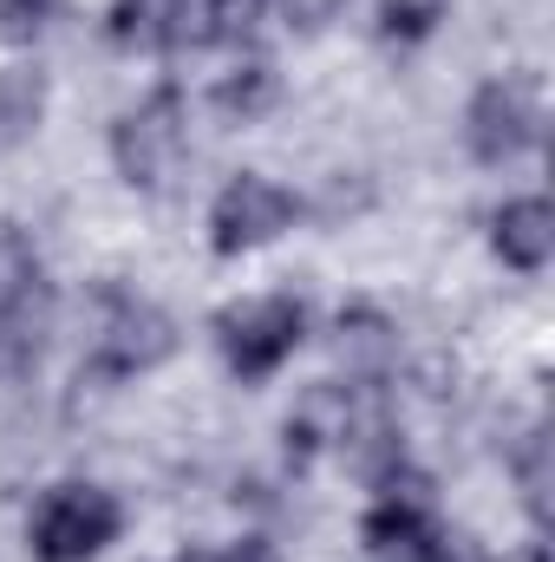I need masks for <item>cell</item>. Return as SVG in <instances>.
Returning <instances> with one entry per match:
<instances>
[{
  "label": "cell",
  "mask_w": 555,
  "mask_h": 562,
  "mask_svg": "<svg viewBox=\"0 0 555 562\" xmlns=\"http://www.w3.org/2000/svg\"><path fill=\"white\" fill-rule=\"evenodd\" d=\"M177 353V321L150 301V294H132L118 281L92 288V307H86V353H79V386H125V380H144L157 373L163 360Z\"/></svg>",
  "instance_id": "6da1fadb"
},
{
  "label": "cell",
  "mask_w": 555,
  "mask_h": 562,
  "mask_svg": "<svg viewBox=\"0 0 555 562\" xmlns=\"http://www.w3.org/2000/svg\"><path fill=\"white\" fill-rule=\"evenodd\" d=\"M536 144H543V86L530 72H503V79H484L471 92V105H464V150L484 170H510Z\"/></svg>",
  "instance_id": "8992f818"
},
{
  "label": "cell",
  "mask_w": 555,
  "mask_h": 562,
  "mask_svg": "<svg viewBox=\"0 0 555 562\" xmlns=\"http://www.w3.org/2000/svg\"><path fill=\"white\" fill-rule=\"evenodd\" d=\"M53 20H59V0H0V40L7 46H39Z\"/></svg>",
  "instance_id": "2e32d148"
},
{
  "label": "cell",
  "mask_w": 555,
  "mask_h": 562,
  "mask_svg": "<svg viewBox=\"0 0 555 562\" xmlns=\"http://www.w3.org/2000/svg\"><path fill=\"white\" fill-rule=\"evenodd\" d=\"M183 157H190V105H183L177 86H157L132 112H118V125H112V170H118L125 190L163 196L183 177Z\"/></svg>",
  "instance_id": "7a4b0ae2"
},
{
  "label": "cell",
  "mask_w": 555,
  "mask_h": 562,
  "mask_svg": "<svg viewBox=\"0 0 555 562\" xmlns=\"http://www.w3.org/2000/svg\"><path fill=\"white\" fill-rule=\"evenodd\" d=\"M177 562H203V557H177Z\"/></svg>",
  "instance_id": "44dd1931"
},
{
  "label": "cell",
  "mask_w": 555,
  "mask_h": 562,
  "mask_svg": "<svg viewBox=\"0 0 555 562\" xmlns=\"http://www.w3.org/2000/svg\"><path fill=\"white\" fill-rule=\"evenodd\" d=\"M216 112L229 119V125H256V119H269L281 99V72L262 59V53H249V59H236L223 79H216Z\"/></svg>",
  "instance_id": "7c38bea8"
},
{
  "label": "cell",
  "mask_w": 555,
  "mask_h": 562,
  "mask_svg": "<svg viewBox=\"0 0 555 562\" xmlns=\"http://www.w3.org/2000/svg\"><path fill=\"white\" fill-rule=\"evenodd\" d=\"M269 13H275V0H216V40L242 46V40H256V26Z\"/></svg>",
  "instance_id": "e0dca14e"
},
{
  "label": "cell",
  "mask_w": 555,
  "mask_h": 562,
  "mask_svg": "<svg viewBox=\"0 0 555 562\" xmlns=\"http://www.w3.org/2000/svg\"><path fill=\"white\" fill-rule=\"evenodd\" d=\"M340 419H347V393H340V386H307L301 406L281 425L287 458H294V464H314L320 451H333V445H340Z\"/></svg>",
  "instance_id": "8fae6325"
},
{
  "label": "cell",
  "mask_w": 555,
  "mask_h": 562,
  "mask_svg": "<svg viewBox=\"0 0 555 562\" xmlns=\"http://www.w3.org/2000/svg\"><path fill=\"white\" fill-rule=\"evenodd\" d=\"M46 105H53V79L33 59L26 66H0V150H20V144L39 138Z\"/></svg>",
  "instance_id": "9c48e42d"
},
{
  "label": "cell",
  "mask_w": 555,
  "mask_h": 562,
  "mask_svg": "<svg viewBox=\"0 0 555 562\" xmlns=\"http://www.w3.org/2000/svg\"><path fill=\"white\" fill-rule=\"evenodd\" d=\"M53 334V281L20 229H0V386H20Z\"/></svg>",
  "instance_id": "3957f363"
},
{
  "label": "cell",
  "mask_w": 555,
  "mask_h": 562,
  "mask_svg": "<svg viewBox=\"0 0 555 562\" xmlns=\"http://www.w3.org/2000/svg\"><path fill=\"white\" fill-rule=\"evenodd\" d=\"M490 249L503 269L517 276H543L555 256V210L550 196H510L497 216H490Z\"/></svg>",
  "instance_id": "ba28073f"
},
{
  "label": "cell",
  "mask_w": 555,
  "mask_h": 562,
  "mask_svg": "<svg viewBox=\"0 0 555 562\" xmlns=\"http://www.w3.org/2000/svg\"><path fill=\"white\" fill-rule=\"evenodd\" d=\"M294 223H301V203H294L287 183L262 177V170H236L209 203V249L223 262H242V256L281 243Z\"/></svg>",
  "instance_id": "52a82bcc"
},
{
  "label": "cell",
  "mask_w": 555,
  "mask_h": 562,
  "mask_svg": "<svg viewBox=\"0 0 555 562\" xmlns=\"http://www.w3.org/2000/svg\"><path fill=\"white\" fill-rule=\"evenodd\" d=\"M444 13H451V0H380V40L386 46H424L438 26H444Z\"/></svg>",
  "instance_id": "5bb4252c"
},
{
  "label": "cell",
  "mask_w": 555,
  "mask_h": 562,
  "mask_svg": "<svg viewBox=\"0 0 555 562\" xmlns=\"http://www.w3.org/2000/svg\"><path fill=\"white\" fill-rule=\"evenodd\" d=\"M517 491H523V510L536 517V530L550 524V491H555V458H550V431H530L523 451H517Z\"/></svg>",
  "instance_id": "9a60e30c"
},
{
  "label": "cell",
  "mask_w": 555,
  "mask_h": 562,
  "mask_svg": "<svg viewBox=\"0 0 555 562\" xmlns=\"http://www.w3.org/2000/svg\"><path fill=\"white\" fill-rule=\"evenodd\" d=\"M503 562H550V543H517V550H503Z\"/></svg>",
  "instance_id": "ffe728a7"
},
{
  "label": "cell",
  "mask_w": 555,
  "mask_h": 562,
  "mask_svg": "<svg viewBox=\"0 0 555 562\" xmlns=\"http://www.w3.org/2000/svg\"><path fill=\"white\" fill-rule=\"evenodd\" d=\"M333 353L347 360L353 380H380V373L393 367V353H399V327H393L380 307H347V314L333 321Z\"/></svg>",
  "instance_id": "30bf717a"
},
{
  "label": "cell",
  "mask_w": 555,
  "mask_h": 562,
  "mask_svg": "<svg viewBox=\"0 0 555 562\" xmlns=\"http://www.w3.org/2000/svg\"><path fill=\"white\" fill-rule=\"evenodd\" d=\"M118 537H125V504L105 484H86V477L53 484L26 517L33 562H99Z\"/></svg>",
  "instance_id": "277c9868"
},
{
  "label": "cell",
  "mask_w": 555,
  "mask_h": 562,
  "mask_svg": "<svg viewBox=\"0 0 555 562\" xmlns=\"http://www.w3.org/2000/svg\"><path fill=\"white\" fill-rule=\"evenodd\" d=\"M157 40L170 53H203V46H223L216 40V0H157Z\"/></svg>",
  "instance_id": "4fadbf2b"
},
{
  "label": "cell",
  "mask_w": 555,
  "mask_h": 562,
  "mask_svg": "<svg viewBox=\"0 0 555 562\" xmlns=\"http://www.w3.org/2000/svg\"><path fill=\"white\" fill-rule=\"evenodd\" d=\"M203 562H281V550L269 537H242V543H229V550H216V557H203Z\"/></svg>",
  "instance_id": "d6986e66"
},
{
  "label": "cell",
  "mask_w": 555,
  "mask_h": 562,
  "mask_svg": "<svg viewBox=\"0 0 555 562\" xmlns=\"http://www.w3.org/2000/svg\"><path fill=\"white\" fill-rule=\"evenodd\" d=\"M307 340V301L301 294H256L216 314V353L242 386L275 380L281 367L301 353Z\"/></svg>",
  "instance_id": "5b68a950"
},
{
  "label": "cell",
  "mask_w": 555,
  "mask_h": 562,
  "mask_svg": "<svg viewBox=\"0 0 555 562\" xmlns=\"http://www.w3.org/2000/svg\"><path fill=\"white\" fill-rule=\"evenodd\" d=\"M275 13L294 33H327V26L347 13V0H275Z\"/></svg>",
  "instance_id": "ac0fdd59"
}]
</instances>
